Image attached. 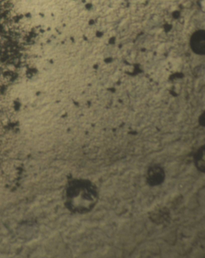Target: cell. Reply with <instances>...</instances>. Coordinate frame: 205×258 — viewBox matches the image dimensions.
<instances>
[{
  "label": "cell",
  "mask_w": 205,
  "mask_h": 258,
  "mask_svg": "<svg viewBox=\"0 0 205 258\" xmlns=\"http://www.w3.org/2000/svg\"><path fill=\"white\" fill-rule=\"evenodd\" d=\"M98 199L97 187L91 181L74 179L68 183L66 191V206L73 213H89L95 207Z\"/></svg>",
  "instance_id": "obj_1"
},
{
  "label": "cell",
  "mask_w": 205,
  "mask_h": 258,
  "mask_svg": "<svg viewBox=\"0 0 205 258\" xmlns=\"http://www.w3.org/2000/svg\"><path fill=\"white\" fill-rule=\"evenodd\" d=\"M166 174L164 169L160 166L154 165L149 167L146 173V181L148 185L155 186L163 183Z\"/></svg>",
  "instance_id": "obj_2"
},
{
  "label": "cell",
  "mask_w": 205,
  "mask_h": 258,
  "mask_svg": "<svg viewBox=\"0 0 205 258\" xmlns=\"http://www.w3.org/2000/svg\"><path fill=\"white\" fill-rule=\"evenodd\" d=\"M192 49L198 53H202L204 51V35L203 33L195 34L191 40Z\"/></svg>",
  "instance_id": "obj_3"
},
{
  "label": "cell",
  "mask_w": 205,
  "mask_h": 258,
  "mask_svg": "<svg viewBox=\"0 0 205 258\" xmlns=\"http://www.w3.org/2000/svg\"><path fill=\"white\" fill-rule=\"evenodd\" d=\"M194 163L195 167L201 172H204V147H201L194 157Z\"/></svg>",
  "instance_id": "obj_4"
}]
</instances>
